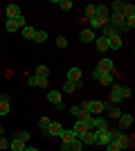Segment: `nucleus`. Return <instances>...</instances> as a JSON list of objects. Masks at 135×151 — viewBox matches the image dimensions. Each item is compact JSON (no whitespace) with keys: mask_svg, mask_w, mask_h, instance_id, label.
Segmentation results:
<instances>
[{"mask_svg":"<svg viewBox=\"0 0 135 151\" xmlns=\"http://www.w3.org/2000/svg\"><path fill=\"white\" fill-rule=\"evenodd\" d=\"M133 95V90L129 88V86H122V99H126V97H131Z\"/></svg>","mask_w":135,"mask_h":151,"instance_id":"e433bc0d","label":"nucleus"},{"mask_svg":"<svg viewBox=\"0 0 135 151\" xmlns=\"http://www.w3.org/2000/svg\"><path fill=\"white\" fill-rule=\"evenodd\" d=\"M9 108H11V106H9V101H0V115H7V113H9Z\"/></svg>","mask_w":135,"mask_h":151,"instance_id":"72a5a7b5","label":"nucleus"},{"mask_svg":"<svg viewBox=\"0 0 135 151\" xmlns=\"http://www.w3.org/2000/svg\"><path fill=\"white\" fill-rule=\"evenodd\" d=\"M61 151H70V145H63V142H61Z\"/></svg>","mask_w":135,"mask_h":151,"instance_id":"c03bdc74","label":"nucleus"},{"mask_svg":"<svg viewBox=\"0 0 135 151\" xmlns=\"http://www.w3.org/2000/svg\"><path fill=\"white\" fill-rule=\"evenodd\" d=\"M70 131H72V135H74V138H81V135H84V133L88 131V126H86V122L77 120V122H74V126H72Z\"/></svg>","mask_w":135,"mask_h":151,"instance_id":"0eeeda50","label":"nucleus"},{"mask_svg":"<svg viewBox=\"0 0 135 151\" xmlns=\"http://www.w3.org/2000/svg\"><path fill=\"white\" fill-rule=\"evenodd\" d=\"M106 41H108V50H119L122 47V36H110Z\"/></svg>","mask_w":135,"mask_h":151,"instance_id":"4468645a","label":"nucleus"},{"mask_svg":"<svg viewBox=\"0 0 135 151\" xmlns=\"http://www.w3.org/2000/svg\"><path fill=\"white\" fill-rule=\"evenodd\" d=\"M95 50H97V52H106V50H108V41H106L104 36L95 38Z\"/></svg>","mask_w":135,"mask_h":151,"instance_id":"f3484780","label":"nucleus"},{"mask_svg":"<svg viewBox=\"0 0 135 151\" xmlns=\"http://www.w3.org/2000/svg\"><path fill=\"white\" fill-rule=\"evenodd\" d=\"M59 138H61V142H63V145H70L72 140H74V135H72L70 129H63V131L59 133Z\"/></svg>","mask_w":135,"mask_h":151,"instance_id":"dca6fc26","label":"nucleus"},{"mask_svg":"<svg viewBox=\"0 0 135 151\" xmlns=\"http://www.w3.org/2000/svg\"><path fill=\"white\" fill-rule=\"evenodd\" d=\"M79 140H81V145H84V147L86 145H97V133L95 131H86Z\"/></svg>","mask_w":135,"mask_h":151,"instance_id":"9d476101","label":"nucleus"},{"mask_svg":"<svg viewBox=\"0 0 135 151\" xmlns=\"http://www.w3.org/2000/svg\"><path fill=\"white\" fill-rule=\"evenodd\" d=\"M101 75H104V72H101L99 68H95V70H92V77H95V79H101Z\"/></svg>","mask_w":135,"mask_h":151,"instance_id":"79ce46f5","label":"nucleus"},{"mask_svg":"<svg viewBox=\"0 0 135 151\" xmlns=\"http://www.w3.org/2000/svg\"><path fill=\"white\" fill-rule=\"evenodd\" d=\"M84 113H90V115H97V113H104L108 111V106H113L110 101H92V99H86L84 104H79Z\"/></svg>","mask_w":135,"mask_h":151,"instance_id":"f257e3e1","label":"nucleus"},{"mask_svg":"<svg viewBox=\"0 0 135 151\" xmlns=\"http://www.w3.org/2000/svg\"><path fill=\"white\" fill-rule=\"evenodd\" d=\"M7 32H16L20 27H25V16H20V18H14V20H7Z\"/></svg>","mask_w":135,"mask_h":151,"instance_id":"39448f33","label":"nucleus"},{"mask_svg":"<svg viewBox=\"0 0 135 151\" xmlns=\"http://www.w3.org/2000/svg\"><path fill=\"white\" fill-rule=\"evenodd\" d=\"M108 117H117V120H119V117H122V111L117 106H108Z\"/></svg>","mask_w":135,"mask_h":151,"instance_id":"c85d7f7f","label":"nucleus"},{"mask_svg":"<svg viewBox=\"0 0 135 151\" xmlns=\"http://www.w3.org/2000/svg\"><path fill=\"white\" fill-rule=\"evenodd\" d=\"M68 81H81V68H70L68 70Z\"/></svg>","mask_w":135,"mask_h":151,"instance_id":"2eb2a0df","label":"nucleus"},{"mask_svg":"<svg viewBox=\"0 0 135 151\" xmlns=\"http://www.w3.org/2000/svg\"><path fill=\"white\" fill-rule=\"evenodd\" d=\"M99 81H101L104 86H113V72H104Z\"/></svg>","mask_w":135,"mask_h":151,"instance_id":"bb28decb","label":"nucleus"},{"mask_svg":"<svg viewBox=\"0 0 135 151\" xmlns=\"http://www.w3.org/2000/svg\"><path fill=\"white\" fill-rule=\"evenodd\" d=\"M108 16H110V9L106 5H97V14H95V18H101L108 23Z\"/></svg>","mask_w":135,"mask_h":151,"instance_id":"9b49d317","label":"nucleus"},{"mask_svg":"<svg viewBox=\"0 0 135 151\" xmlns=\"http://www.w3.org/2000/svg\"><path fill=\"white\" fill-rule=\"evenodd\" d=\"M0 149H9V140L7 138H0Z\"/></svg>","mask_w":135,"mask_h":151,"instance_id":"a19ab883","label":"nucleus"},{"mask_svg":"<svg viewBox=\"0 0 135 151\" xmlns=\"http://www.w3.org/2000/svg\"><path fill=\"white\" fill-rule=\"evenodd\" d=\"M34 34H36V29H34L32 25H25V27H23V36H25L27 41H34Z\"/></svg>","mask_w":135,"mask_h":151,"instance_id":"5701e85b","label":"nucleus"},{"mask_svg":"<svg viewBox=\"0 0 135 151\" xmlns=\"http://www.w3.org/2000/svg\"><path fill=\"white\" fill-rule=\"evenodd\" d=\"M106 151H122V149L117 147V142H113V140H110L108 145H106Z\"/></svg>","mask_w":135,"mask_h":151,"instance_id":"4c0bfd02","label":"nucleus"},{"mask_svg":"<svg viewBox=\"0 0 135 151\" xmlns=\"http://www.w3.org/2000/svg\"><path fill=\"white\" fill-rule=\"evenodd\" d=\"M27 86H32V88H34V86H39V77H36V75H32L29 79H27Z\"/></svg>","mask_w":135,"mask_h":151,"instance_id":"58836bf2","label":"nucleus"},{"mask_svg":"<svg viewBox=\"0 0 135 151\" xmlns=\"http://www.w3.org/2000/svg\"><path fill=\"white\" fill-rule=\"evenodd\" d=\"M47 99H50L52 104L56 106L59 101H61V93H59V90H50V93H47Z\"/></svg>","mask_w":135,"mask_h":151,"instance_id":"393cba45","label":"nucleus"},{"mask_svg":"<svg viewBox=\"0 0 135 151\" xmlns=\"http://www.w3.org/2000/svg\"><path fill=\"white\" fill-rule=\"evenodd\" d=\"M124 9H126V2H122V0H115V2H113V14H122L124 16Z\"/></svg>","mask_w":135,"mask_h":151,"instance_id":"aec40b11","label":"nucleus"},{"mask_svg":"<svg viewBox=\"0 0 135 151\" xmlns=\"http://www.w3.org/2000/svg\"><path fill=\"white\" fill-rule=\"evenodd\" d=\"M43 41H47V32H45V29H36V34H34V43H43Z\"/></svg>","mask_w":135,"mask_h":151,"instance_id":"b1692460","label":"nucleus"},{"mask_svg":"<svg viewBox=\"0 0 135 151\" xmlns=\"http://www.w3.org/2000/svg\"><path fill=\"white\" fill-rule=\"evenodd\" d=\"M16 140H20V142H29V133H27V131L16 133Z\"/></svg>","mask_w":135,"mask_h":151,"instance_id":"473e14b6","label":"nucleus"},{"mask_svg":"<svg viewBox=\"0 0 135 151\" xmlns=\"http://www.w3.org/2000/svg\"><path fill=\"white\" fill-rule=\"evenodd\" d=\"M97 68L101 70V72H113V59L101 57V59H99V63H97Z\"/></svg>","mask_w":135,"mask_h":151,"instance_id":"1a4fd4ad","label":"nucleus"},{"mask_svg":"<svg viewBox=\"0 0 135 151\" xmlns=\"http://www.w3.org/2000/svg\"><path fill=\"white\" fill-rule=\"evenodd\" d=\"M131 124H133V115H124L122 113V117H119V126H122V129H129Z\"/></svg>","mask_w":135,"mask_h":151,"instance_id":"412c9836","label":"nucleus"},{"mask_svg":"<svg viewBox=\"0 0 135 151\" xmlns=\"http://www.w3.org/2000/svg\"><path fill=\"white\" fill-rule=\"evenodd\" d=\"M47 83H50L47 77H39V86H41V88H47Z\"/></svg>","mask_w":135,"mask_h":151,"instance_id":"ea45409f","label":"nucleus"},{"mask_svg":"<svg viewBox=\"0 0 135 151\" xmlns=\"http://www.w3.org/2000/svg\"><path fill=\"white\" fill-rule=\"evenodd\" d=\"M126 16H135V5L126 2V9H124V18H126Z\"/></svg>","mask_w":135,"mask_h":151,"instance_id":"2f4dec72","label":"nucleus"},{"mask_svg":"<svg viewBox=\"0 0 135 151\" xmlns=\"http://www.w3.org/2000/svg\"><path fill=\"white\" fill-rule=\"evenodd\" d=\"M79 88H84V81H65V83H63V93H65V95L77 93Z\"/></svg>","mask_w":135,"mask_h":151,"instance_id":"423d86ee","label":"nucleus"},{"mask_svg":"<svg viewBox=\"0 0 135 151\" xmlns=\"http://www.w3.org/2000/svg\"><path fill=\"white\" fill-rule=\"evenodd\" d=\"M0 101H9V95H7V93H0Z\"/></svg>","mask_w":135,"mask_h":151,"instance_id":"37998d69","label":"nucleus"},{"mask_svg":"<svg viewBox=\"0 0 135 151\" xmlns=\"http://www.w3.org/2000/svg\"><path fill=\"white\" fill-rule=\"evenodd\" d=\"M110 138H113V142H117V147H119L122 151L131 149V135H129V133H122V131L110 129Z\"/></svg>","mask_w":135,"mask_h":151,"instance_id":"f03ea898","label":"nucleus"},{"mask_svg":"<svg viewBox=\"0 0 135 151\" xmlns=\"http://www.w3.org/2000/svg\"><path fill=\"white\" fill-rule=\"evenodd\" d=\"M36 77H50V68L47 65H39L36 68Z\"/></svg>","mask_w":135,"mask_h":151,"instance_id":"c756f323","label":"nucleus"},{"mask_svg":"<svg viewBox=\"0 0 135 151\" xmlns=\"http://www.w3.org/2000/svg\"><path fill=\"white\" fill-rule=\"evenodd\" d=\"M9 149H11V151H25V142H20V140L14 138L11 142H9Z\"/></svg>","mask_w":135,"mask_h":151,"instance_id":"4be33fe9","label":"nucleus"},{"mask_svg":"<svg viewBox=\"0 0 135 151\" xmlns=\"http://www.w3.org/2000/svg\"><path fill=\"white\" fill-rule=\"evenodd\" d=\"M81 149H84V145H81V140H79V138H74V140L70 142V151H81Z\"/></svg>","mask_w":135,"mask_h":151,"instance_id":"7c9ffc66","label":"nucleus"},{"mask_svg":"<svg viewBox=\"0 0 135 151\" xmlns=\"http://www.w3.org/2000/svg\"><path fill=\"white\" fill-rule=\"evenodd\" d=\"M61 131H63V124H59V122H52V124L47 126V131H45V135H59Z\"/></svg>","mask_w":135,"mask_h":151,"instance_id":"ddd939ff","label":"nucleus"},{"mask_svg":"<svg viewBox=\"0 0 135 151\" xmlns=\"http://www.w3.org/2000/svg\"><path fill=\"white\" fill-rule=\"evenodd\" d=\"M54 5H59V9H63V12H70V9H72L70 0H54Z\"/></svg>","mask_w":135,"mask_h":151,"instance_id":"a878e982","label":"nucleus"},{"mask_svg":"<svg viewBox=\"0 0 135 151\" xmlns=\"http://www.w3.org/2000/svg\"><path fill=\"white\" fill-rule=\"evenodd\" d=\"M25 151H39L36 147H25Z\"/></svg>","mask_w":135,"mask_h":151,"instance_id":"a18cd8bd","label":"nucleus"},{"mask_svg":"<svg viewBox=\"0 0 135 151\" xmlns=\"http://www.w3.org/2000/svg\"><path fill=\"white\" fill-rule=\"evenodd\" d=\"M108 101L110 104H119V101H122V86H119V83H113L110 95H108Z\"/></svg>","mask_w":135,"mask_h":151,"instance_id":"20e7f679","label":"nucleus"},{"mask_svg":"<svg viewBox=\"0 0 135 151\" xmlns=\"http://www.w3.org/2000/svg\"><path fill=\"white\" fill-rule=\"evenodd\" d=\"M0 126H2V124H0Z\"/></svg>","mask_w":135,"mask_h":151,"instance_id":"49530a36","label":"nucleus"},{"mask_svg":"<svg viewBox=\"0 0 135 151\" xmlns=\"http://www.w3.org/2000/svg\"><path fill=\"white\" fill-rule=\"evenodd\" d=\"M56 47H61V50H63V47H68V38H65V36H59V38H56Z\"/></svg>","mask_w":135,"mask_h":151,"instance_id":"f704fd0d","label":"nucleus"},{"mask_svg":"<svg viewBox=\"0 0 135 151\" xmlns=\"http://www.w3.org/2000/svg\"><path fill=\"white\" fill-rule=\"evenodd\" d=\"M95 133H97V145L106 147L110 140H113V138H110V129H95Z\"/></svg>","mask_w":135,"mask_h":151,"instance_id":"7ed1b4c3","label":"nucleus"},{"mask_svg":"<svg viewBox=\"0 0 135 151\" xmlns=\"http://www.w3.org/2000/svg\"><path fill=\"white\" fill-rule=\"evenodd\" d=\"M79 41H81V43H95V32L92 29H84L81 34H79Z\"/></svg>","mask_w":135,"mask_h":151,"instance_id":"f8f14e48","label":"nucleus"},{"mask_svg":"<svg viewBox=\"0 0 135 151\" xmlns=\"http://www.w3.org/2000/svg\"><path fill=\"white\" fill-rule=\"evenodd\" d=\"M23 16V12H20V7L18 5H7V20H14V18H20Z\"/></svg>","mask_w":135,"mask_h":151,"instance_id":"6e6552de","label":"nucleus"},{"mask_svg":"<svg viewBox=\"0 0 135 151\" xmlns=\"http://www.w3.org/2000/svg\"><path fill=\"white\" fill-rule=\"evenodd\" d=\"M95 129H108V117L95 115Z\"/></svg>","mask_w":135,"mask_h":151,"instance_id":"6ab92c4d","label":"nucleus"},{"mask_svg":"<svg viewBox=\"0 0 135 151\" xmlns=\"http://www.w3.org/2000/svg\"><path fill=\"white\" fill-rule=\"evenodd\" d=\"M88 29H92V32H95V29H101V27L104 25H106V20H101V18H88Z\"/></svg>","mask_w":135,"mask_h":151,"instance_id":"a211bd4d","label":"nucleus"},{"mask_svg":"<svg viewBox=\"0 0 135 151\" xmlns=\"http://www.w3.org/2000/svg\"><path fill=\"white\" fill-rule=\"evenodd\" d=\"M95 14H97V5H86V20L95 18Z\"/></svg>","mask_w":135,"mask_h":151,"instance_id":"cd10ccee","label":"nucleus"},{"mask_svg":"<svg viewBox=\"0 0 135 151\" xmlns=\"http://www.w3.org/2000/svg\"><path fill=\"white\" fill-rule=\"evenodd\" d=\"M39 124H41V129H43V131H47V126L52 124V120H50V117H41Z\"/></svg>","mask_w":135,"mask_h":151,"instance_id":"c9c22d12","label":"nucleus"}]
</instances>
